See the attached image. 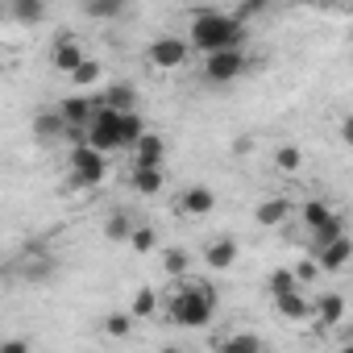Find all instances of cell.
Returning <instances> with one entry per match:
<instances>
[{"mask_svg":"<svg viewBox=\"0 0 353 353\" xmlns=\"http://www.w3.org/2000/svg\"><path fill=\"white\" fill-rule=\"evenodd\" d=\"M34 137H38L42 145H54V141H63V137H67V125H63V117H59L54 108H42V112L34 117Z\"/></svg>","mask_w":353,"mask_h":353,"instance_id":"e0dca14e","label":"cell"},{"mask_svg":"<svg viewBox=\"0 0 353 353\" xmlns=\"http://www.w3.org/2000/svg\"><path fill=\"white\" fill-rule=\"evenodd\" d=\"M274 312H279L283 320H307V316H312V299H307L303 291H291V295H279V299H274Z\"/></svg>","mask_w":353,"mask_h":353,"instance_id":"ac0fdd59","label":"cell"},{"mask_svg":"<svg viewBox=\"0 0 353 353\" xmlns=\"http://www.w3.org/2000/svg\"><path fill=\"white\" fill-rule=\"evenodd\" d=\"M92 112H96V96H67L63 104H59V117H63V125L71 129V133H83L88 129V121H92Z\"/></svg>","mask_w":353,"mask_h":353,"instance_id":"52a82bcc","label":"cell"},{"mask_svg":"<svg viewBox=\"0 0 353 353\" xmlns=\"http://www.w3.org/2000/svg\"><path fill=\"white\" fill-rule=\"evenodd\" d=\"M0 63H5V50H0Z\"/></svg>","mask_w":353,"mask_h":353,"instance_id":"d590c367","label":"cell"},{"mask_svg":"<svg viewBox=\"0 0 353 353\" xmlns=\"http://www.w3.org/2000/svg\"><path fill=\"white\" fill-rule=\"evenodd\" d=\"M67 166H71V183L75 188H96L108 174V158L100 150H92V145H71Z\"/></svg>","mask_w":353,"mask_h":353,"instance_id":"3957f363","label":"cell"},{"mask_svg":"<svg viewBox=\"0 0 353 353\" xmlns=\"http://www.w3.org/2000/svg\"><path fill=\"white\" fill-rule=\"evenodd\" d=\"M129 188L137 196H158L166 188L162 179V166H141V162H129Z\"/></svg>","mask_w":353,"mask_h":353,"instance_id":"5bb4252c","label":"cell"},{"mask_svg":"<svg viewBox=\"0 0 353 353\" xmlns=\"http://www.w3.org/2000/svg\"><path fill=\"white\" fill-rule=\"evenodd\" d=\"M96 104L108 112H137V88L133 83H108L104 92H96Z\"/></svg>","mask_w":353,"mask_h":353,"instance_id":"30bf717a","label":"cell"},{"mask_svg":"<svg viewBox=\"0 0 353 353\" xmlns=\"http://www.w3.org/2000/svg\"><path fill=\"white\" fill-rule=\"evenodd\" d=\"M299 166H303V150L299 145H279L274 150V170L279 174H295Z\"/></svg>","mask_w":353,"mask_h":353,"instance_id":"cb8c5ba5","label":"cell"},{"mask_svg":"<svg viewBox=\"0 0 353 353\" xmlns=\"http://www.w3.org/2000/svg\"><path fill=\"white\" fill-rule=\"evenodd\" d=\"M245 26L225 13V9H200L188 26V46L204 50V54H221V50H241L245 46Z\"/></svg>","mask_w":353,"mask_h":353,"instance_id":"6da1fadb","label":"cell"},{"mask_svg":"<svg viewBox=\"0 0 353 353\" xmlns=\"http://www.w3.org/2000/svg\"><path fill=\"white\" fill-rule=\"evenodd\" d=\"M266 291H270V299H279V295H291V291H303V287L295 283L291 266H279V270H270V279H266Z\"/></svg>","mask_w":353,"mask_h":353,"instance_id":"44dd1931","label":"cell"},{"mask_svg":"<svg viewBox=\"0 0 353 353\" xmlns=\"http://www.w3.org/2000/svg\"><path fill=\"white\" fill-rule=\"evenodd\" d=\"M250 59L245 50H221V54H204V79L208 83H233L237 75H245Z\"/></svg>","mask_w":353,"mask_h":353,"instance_id":"5b68a950","label":"cell"},{"mask_svg":"<svg viewBox=\"0 0 353 353\" xmlns=\"http://www.w3.org/2000/svg\"><path fill=\"white\" fill-rule=\"evenodd\" d=\"M237 241L233 237H216V241H208V250H204V266H212V270H233L237 266Z\"/></svg>","mask_w":353,"mask_h":353,"instance_id":"2e32d148","label":"cell"},{"mask_svg":"<svg viewBox=\"0 0 353 353\" xmlns=\"http://www.w3.org/2000/svg\"><path fill=\"white\" fill-rule=\"evenodd\" d=\"M0 353H30L26 336H0Z\"/></svg>","mask_w":353,"mask_h":353,"instance_id":"d6a6232c","label":"cell"},{"mask_svg":"<svg viewBox=\"0 0 353 353\" xmlns=\"http://www.w3.org/2000/svg\"><path fill=\"white\" fill-rule=\"evenodd\" d=\"M83 13H88V17H96V21H112V17H121V13H125V5H121V0H88Z\"/></svg>","mask_w":353,"mask_h":353,"instance_id":"4316f807","label":"cell"},{"mask_svg":"<svg viewBox=\"0 0 353 353\" xmlns=\"http://www.w3.org/2000/svg\"><path fill=\"white\" fill-rule=\"evenodd\" d=\"M9 13H13V21H21V26H38V21H46V5H42V0H17Z\"/></svg>","mask_w":353,"mask_h":353,"instance_id":"7402d4cb","label":"cell"},{"mask_svg":"<svg viewBox=\"0 0 353 353\" xmlns=\"http://www.w3.org/2000/svg\"><path fill=\"white\" fill-rule=\"evenodd\" d=\"M154 307H158L154 287H137V295H133V303H129V316H133V320H141V316H150Z\"/></svg>","mask_w":353,"mask_h":353,"instance_id":"f546056e","label":"cell"},{"mask_svg":"<svg viewBox=\"0 0 353 353\" xmlns=\"http://www.w3.org/2000/svg\"><path fill=\"white\" fill-rule=\"evenodd\" d=\"M307 320H316L320 332L341 328V324H345V295H341V291H324L320 299H312V316H307Z\"/></svg>","mask_w":353,"mask_h":353,"instance_id":"8992f818","label":"cell"},{"mask_svg":"<svg viewBox=\"0 0 353 353\" xmlns=\"http://www.w3.org/2000/svg\"><path fill=\"white\" fill-rule=\"evenodd\" d=\"M129 233H133V216L129 212H108V221H104V237L112 241V245H121V241H129Z\"/></svg>","mask_w":353,"mask_h":353,"instance_id":"d6986e66","label":"cell"},{"mask_svg":"<svg viewBox=\"0 0 353 353\" xmlns=\"http://www.w3.org/2000/svg\"><path fill=\"white\" fill-rule=\"evenodd\" d=\"M188 266H192V254H188V250H179V245L162 250V270H166L170 279H188Z\"/></svg>","mask_w":353,"mask_h":353,"instance_id":"ffe728a7","label":"cell"},{"mask_svg":"<svg viewBox=\"0 0 353 353\" xmlns=\"http://www.w3.org/2000/svg\"><path fill=\"white\" fill-rule=\"evenodd\" d=\"M291 274H295V283H299V287H303V283H312V279L320 274V270H316V258H299V262L291 266Z\"/></svg>","mask_w":353,"mask_h":353,"instance_id":"1f68e13d","label":"cell"},{"mask_svg":"<svg viewBox=\"0 0 353 353\" xmlns=\"http://www.w3.org/2000/svg\"><path fill=\"white\" fill-rule=\"evenodd\" d=\"M212 353H266V341L258 332H221L212 336Z\"/></svg>","mask_w":353,"mask_h":353,"instance_id":"4fadbf2b","label":"cell"},{"mask_svg":"<svg viewBox=\"0 0 353 353\" xmlns=\"http://www.w3.org/2000/svg\"><path fill=\"white\" fill-rule=\"evenodd\" d=\"M188 59H192V46H188V38H174V34H166V38H154V42H150V50H145V63H150V67H158V71L188 67Z\"/></svg>","mask_w":353,"mask_h":353,"instance_id":"277c9868","label":"cell"},{"mask_svg":"<svg viewBox=\"0 0 353 353\" xmlns=\"http://www.w3.org/2000/svg\"><path fill=\"white\" fill-rule=\"evenodd\" d=\"M83 59H88V54H83V46H79L71 34H63V38L50 46V67H54V71H63V75H75Z\"/></svg>","mask_w":353,"mask_h":353,"instance_id":"ba28073f","label":"cell"},{"mask_svg":"<svg viewBox=\"0 0 353 353\" xmlns=\"http://www.w3.org/2000/svg\"><path fill=\"white\" fill-rule=\"evenodd\" d=\"M129 245H133L137 254H154V250H158V233H154V225H133Z\"/></svg>","mask_w":353,"mask_h":353,"instance_id":"f1b7e54d","label":"cell"},{"mask_svg":"<svg viewBox=\"0 0 353 353\" xmlns=\"http://www.w3.org/2000/svg\"><path fill=\"white\" fill-rule=\"evenodd\" d=\"M162 158H166V141H162V133L145 129V133L133 141V162H141V166H162Z\"/></svg>","mask_w":353,"mask_h":353,"instance_id":"9a60e30c","label":"cell"},{"mask_svg":"<svg viewBox=\"0 0 353 353\" xmlns=\"http://www.w3.org/2000/svg\"><path fill=\"white\" fill-rule=\"evenodd\" d=\"M291 221V200L287 196H266L258 208H254V225L258 229H283Z\"/></svg>","mask_w":353,"mask_h":353,"instance_id":"9c48e42d","label":"cell"},{"mask_svg":"<svg viewBox=\"0 0 353 353\" xmlns=\"http://www.w3.org/2000/svg\"><path fill=\"white\" fill-rule=\"evenodd\" d=\"M349 254H353V245H349V233H345V237H336V241H328V245L316 250V270L341 274V270L349 266Z\"/></svg>","mask_w":353,"mask_h":353,"instance_id":"7c38bea8","label":"cell"},{"mask_svg":"<svg viewBox=\"0 0 353 353\" xmlns=\"http://www.w3.org/2000/svg\"><path fill=\"white\" fill-rule=\"evenodd\" d=\"M158 353H183V349H179V345H162Z\"/></svg>","mask_w":353,"mask_h":353,"instance_id":"836d02e7","label":"cell"},{"mask_svg":"<svg viewBox=\"0 0 353 353\" xmlns=\"http://www.w3.org/2000/svg\"><path fill=\"white\" fill-rule=\"evenodd\" d=\"M96 79H100V63H96V59H83V63H79V71L71 75V83H75V92H79V96H83L88 88H96Z\"/></svg>","mask_w":353,"mask_h":353,"instance_id":"83f0119b","label":"cell"},{"mask_svg":"<svg viewBox=\"0 0 353 353\" xmlns=\"http://www.w3.org/2000/svg\"><path fill=\"white\" fill-rule=\"evenodd\" d=\"M145 133L141 112H121V150H133V141Z\"/></svg>","mask_w":353,"mask_h":353,"instance_id":"603a6c76","label":"cell"},{"mask_svg":"<svg viewBox=\"0 0 353 353\" xmlns=\"http://www.w3.org/2000/svg\"><path fill=\"white\" fill-rule=\"evenodd\" d=\"M212 208H216V192H212L208 183L183 188V196H179V212H183V216H208Z\"/></svg>","mask_w":353,"mask_h":353,"instance_id":"8fae6325","label":"cell"},{"mask_svg":"<svg viewBox=\"0 0 353 353\" xmlns=\"http://www.w3.org/2000/svg\"><path fill=\"white\" fill-rule=\"evenodd\" d=\"M216 312V291L200 279H188L179 291L170 295V320L179 328H208Z\"/></svg>","mask_w":353,"mask_h":353,"instance_id":"7a4b0ae2","label":"cell"},{"mask_svg":"<svg viewBox=\"0 0 353 353\" xmlns=\"http://www.w3.org/2000/svg\"><path fill=\"white\" fill-rule=\"evenodd\" d=\"M312 237H316V250H320V245H328V241L345 237V221H341V216H332V221H324L320 229H312Z\"/></svg>","mask_w":353,"mask_h":353,"instance_id":"4dcf8cb0","label":"cell"},{"mask_svg":"<svg viewBox=\"0 0 353 353\" xmlns=\"http://www.w3.org/2000/svg\"><path fill=\"white\" fill-rule=\"evenodd\" d=\"M341 353H353V349H349V345H341Z\"/></svg>","mask_w":353,"mask_h":353,"instance_id":"e575fe53","label":"cell"},{"mask_svg":"<svg viewBox=\"0 0 353 353\" xmlns=\"http://www.w3.org/2000/svg\"><path fill=\"white\" fill-rule=\"evenodd\" d=\"M104 336H112V341L133 336V316H129V312H108V316H104Z\"/></svg>","mask_w":353,"mask_h":353,"instance_id":"d4e9b609","label":"cell"},{"mask_svg":"<svg viewBox=\"0 0 353 353\" xmlns=\"http://www.w3.org/2000/svg\"><path fill=\"white\" fill-rule=\"evenodd\" d=\"M332 216H336V212H332L328 200H307V204H303V225H307V229H320V225L332 221Z\"/></svg>","mask_w":353,"mask_h":353,"instance_id":"484cf974","label":"cell"}]
</instances>
